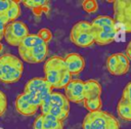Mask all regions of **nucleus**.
<instances>
[{
    "mask_svg": "<svg viewBox=\"0 0 131 129\" xmlns=\"http://www.w3.org/2000/svg\"><path fill=\"white\" fill-rule=\"evenodd\" d=\"M44 78L52 89H64L72 80V75L67 69L64 57L59 55H53L46 59L44 63Z\"/></svg>",
    "mask_w": 131,
    "mask_h": 129,
    "instance_id": "obj_1",
    "label": "nucleus"
},
{
    "mask_svg": "<svg viewBox=\"0 0 131 129\" xmlns=\"http://www.w3.org/2000/svg\"><path fill=\"white\" fill-rule=\"evenodd\" d=\"M90 23L94 32V43L103 46L115 41L118 33V26L112 16L98 15Z\"/></svg>",
    "mask_w": 131,
    "mask_h": 129,
    "instance_id": "obj_2",
    "label": "nucleus"
},
{
    "mask_svg": "<svg viewBox=\"0 0 131 129\" xmlns=\"http://www.w3.org/2000/svg\"><path fill=\"white\" fill-rule=\"evenodd\" d=\"M24 72L23 60L11 53H5L0 56V81L6 84L17 82Z\"/></svg>",
    "mask_w": 131,
    "mask_h": 129,
    "instance_id": "obj_3",
    "label": "nucleus"
},
{
    "mask_svg": "<svg viewBox=\"0 0 131 129\" xmlns=\"http://www.w3.org/2000/svg\"><path fill=\"white\" fill-rule=\"evenodd\" d=\"M52 91V87L45 78L35 77L33 79H30L26 83L23 94L31 104L39 109L43 99Z\"/></svg>",
    "mask_w": 131,
    "mask_h": 129,
    "instance_id": "obj_4",
    "label": "nucleus"
},
{
    "mask_svg": "<svg viewBox=\"0 0 131 129\" xmlns=\"http://www.w3.org/2000/svg\"><path fill=\"white\" fill-rule=\"evenodd\" d=\"M83 129H120L118 119L105 111L88 113L82 123Z\"/></svg>",
    "mask_w": 131,
    "mask_h": 129,
    "instance_id": "obj_5",
    "label": "nucleus"
},
{
    "mask_svg": "<svg viewBox=\"0 0 131 129\" xmlns=\"http://www.w3.org/2000/svg\"><path fill=\"white\" fill-rule=\"evenodd\" d=\"M70 40L78 47H89L94 44V32L91 23L88 20H79L71 29Z\"/></svg>",
    "mask_w": 131,
    "mask_h": 129,
    "instance_id": "obj_6",
    "label": "nucleus"
},
{
    "mask_svg": "<svg viewBox=\"0 0 131 129\" xmlns=\"http://www.w3.org/2000/svg\"><path fill=\"white\" fill-rule=\"evenodd\" d=\"M114 20L125 32L131 33V0H117L113 2Z\"/></svg>",
    "mask_w": 131,
    "mask_h": 129,
    "instance_id": "obj_7",
    "label": "nucleus"
},
{
    "mask_svg": "<svg viewBox=\"0 0 131 129\" xmlns=\"http://www.w3.org/2000/svg\"><path fill=\"white\" fill-rule=\"evenodd\" d=\"M28 26L21 20H13L6 25L4 30V39L11 46H17L29 35Z\"/></svg>",
    "mask_w": 131,
    "mask_h": 129,
    "instance_id": "obj_8",
    "label": "nucleus"
},
{
    "mask_svg": "<svg viewBox=\"0 0 131 129\" xmlns=\"http://www.w3.org/2000/svg\"><path fill=\"white\" fill-rule=\"evenodd\" d=\"M106 69L113 76H124L130 70V60L122 52L111 54L106 58Z\"/></svg>",
    "mask_w": 131,
    "mask_h": 129,
    "instance_id": "obj_9",
    "label": "nucleus"
},
{
    "mask_svg": "<svg viewBox=\"0 0 131 129\" xmlns=\"http://www.w3.org/2000/svg\"><path fill=\"white\" fill-rule=\"evenodd\" d=\"M17 48H18L19 58L23 61L29 63H39L41 61H44L48 55L47 43H43L30 48H23V47H17Z\"/></svg>",
    "mask_w": 131,
    "mask_h": 129,
    "instance_id": "obj_10",
    "label": "nucleus"
},
{
    "mask_svg": "<svg viewBox=\"0 0 131 129\" xmlns=\"http://www.w3.org/2000/svg\"><path fill=\"white\" fill-rule=\"evenodd\" d=\"M63 94L70 102L83 103V101L85 100L84 81L81 79H72L66 86Z\"/></svg>",
    "mask_w": 131,
    "mask_h": 129,
    "instance_id": "obj_11",
    "label": "nucleus"
},
{
    "mask_svg": "<svg viewBox=\"0 0 131 129\" xmlns=\"http://www.w3.org/2000/svg\"><path fill=\"white\" fill-rule=\"evenodd\" d=\"M64 61H66L67 69L71 75L80 74L84 70L85 64H86L84 57L81 54L76 53V52L67 54L64 57Z\"/></svg>",
    "mask_w": 131,
    "mask_h": 129,
    "instance_id": "obj_12",
    "label": "nucleus"
},
{
    "mask_svg": "<svg viewBox=\"0 0 131 129\" xmlns=\"http://www.w3.org/2000/svg\"><path fill=\"white\" fill-rule=\"evenodd\" d=\"M15 110L23 116H34L37 111L39 110L38 107L34 106L33 104H31L27 98L25 97V95L23 93L18 94L15 98Z\"/></svg>",
    "mask_w": 131,
    "mask_h": 129,
    "instance_id": "obj_13",
    "label": "nucleus"
},
{
    "mask_svg": "<svg viewBox=\"0 0 131 129\" xmlns=\"http://www.w3.org/2000/svg\"><path fill=\"white\" fill-rule=\"evenodd\" d=\"M102 92V87L100 83L95 79H88L84 81V94L85 99L100 97Z\"/></svg>",
    "mask_w": 131,
    "mask_h": 129,
    "instance_id": "obj_14",
    "label": "nucleus"
},
{
    "mask_svg": "<svg viewBox=\"0 0 131 129\" xmlns=\"http://www.w3.org/2000/svg\"><path fill=\"white\" fill-rule=\"evenodd\" d=\"M49 101L50 106H58L70 112V101L63 93L58 91H52L49 94Z\"/></svg>",
    "mask_w": 131,
    "mask_h": 129,
    "instance_id": "obj_15",
    "label": "nucleus"
},
{
    "mask_svg": "<svg viewBox=\"0 0 131 129\" xmlns=\"http://www.w3.org/2000/svg\"><path fill=\"white\" fill-rule=\"evenodd\" d=\"M23 4L32 9L33 12L36 14V15H40L43 11L47 12L49 10V7H48V2L43 0V1H40V0H27V1H23Z\"/></svg>",
    "mask_w": 131,
    "mask_h": 129,
    "instance_id": "obj_16",
    "label": "nucleus"
},
{
    "mask_svg": "<svg viewBox=\"0 0 131 129\" xmlns=\"http://www.w3.org/2000/svg\"><path fill=\"white\" fill-rule=\"evenodd\" d=\"M117 113L121 119L131 121V103L121 97L117 104Z\"/></svg>",
    "mask_w": 131,
    "mask_h": 129,
    "instance_id": "obj_17",
    "label": "nucleus"
},
{
    "mask_svg": "<svg viewBox=\"0 0 131 129\" xmlns=\"http://www.w3.org/2000/svg\"><path fill=\"white\" fill-rule=\"evenodd\" d=\"M43 116V129H63L62 122L50 114Z\"/></svg>",
    "mask_w": 131,
    "mask_h": 129,
    "instance_id": "obj_18",
    "label": "nucleus"
},
{
    "mask_svg": "<svg viewBox=\"0 0 131 129\" xmlns=\"http://www.w3.org/2000/svg\"><path fill=\"white\" fill-rule=\"evenodd\" d=\"M5 17L7 18L8 23L16 20V18L20 15V6H19V2L17 1H11L10 2V6L7 9V11L5 12Z\"/></svg>",
    "mask_w": 131,
    "mask_h": 129,
    "instance_id": "obj_19",
    "label": "nucleus"
},
{
    "mask_svg": "<svg viewBox=\"0 0 131 129\" xmlns=\"http://www.w3.org/2000/svg\"><path fill=\"white\" fill-rule=\"evenodd\" d=\"M82 104H83L84 107L88 111V113H93V112L101 111V107H102V100H101V97L89 98V99H85Z\"/></svg>",
    "mask_w": 131,
    "mask_h": 129,
    "instance_id": "obj_20",
    "label": "nucleus"
},
{
    "mask_svg": "<svg viewBox=\"0 0 131 129\" xmlns=\"http://www.w3.org/2000/svg\"><path fill=\"white\" fill-rule=\"evenodd\" d=\"M82 8L87 13H94L98 9V3L94 0H85L82 2Z\"/></svg>",
    "mask_w": 131,
    "mask_h": 129,
    "instance_id": "obj_21",
    "label": "nucleus"
},
{
    "mask_svg": "<svg viewBox=\"0 0 131 129\" xmlns=\"http://www.w3.org/2000/svg\"><path fill=\"white\" fill-rule=\"evenodd\" d=\"M37 35L44 41V42H46L47 44L51 41V39H52V33H51V31L49 30V29H46V28H43V29H41V30H39V32L37 33Z\"/></svg>",
    "mask_w": 131,
    "mask_h": 129,
    "instance_id": "obj_22",
    "label": "nucleus"
},
{
    "mask_svg": "<svg viewBox=\"0 0 131 129\" xmlns=\"http://www.w3.org/2000/svg\"><path fill=\"white\" fill-rule=\"evenodd\" d=\"M7 109V98L5 93L0 89V117L3 116Z\"/></svg>",
    "mask_w": 131,
    "mask_h": 129,
    "instance_id": "obj_23",
    "label": "nucleus"
},
{
    "mask_svg": "<svg viewBox=\"0 0 131 129\" xmlns=\"http://www.w3.org/2000/svg\"><path fill=\"white\" fill-rule=\"evenodd\" d=\"M122 98H124L125 100H127L128 102L131 103V81L128 82L126 84V86L123 89V93H122Z\"/></svg>",
    "mask_w": 131,
    "mask_h": 129,
    "instance_id": "obj_24",
    "label": "nucleus"
},
{
    "mask_svg": "<svg viewBox=\"0 0 131 129\" xmlns=\"http://www.w3.org/2000/svg\"><path fill=\"white\" fill-rule=\"evenodd\" d=\"M7 24H8V20L5 17V15H0V41L4 38V30Z\"/></svg>",
    "mask_w": 131,
    "mask_h": 129,
    "instance_id": "obj_25",
    "label": "nucleus"
},
{
    "mask_svg": "<svg viewBox=\"0 0 131 129\" xmlns=\"http://www.w3.org/2000/svg\"><path fill=\"white\" fill-rule=\"evenodd\" d=\"M33 129H43V116L40 114L35 118L33 123Z\"/></svg>",
    "mask_w": 131,
    "mask_h": 129,
    "instance_id": "obj_26",
    "label": "nucleus"
},
{
    "mask_svg": "<svg viewBox=\"0 0 131 129\" xmlns=\"http://www.w3.org/2000/svg\"><path fill=\"white\" fill-rule=\"evenodd\" d=\"M10 2L11 1H6V0L1 1L0 0V15H4L5 14V12L7 11V9L10 6Z\"/></svg>",
    "mask_w": 131,
    "mask_h": 129,
    "instance_id": "obj_27",
    "label": "nucleus"
},
{
    "mask_svg": "<svg viewBox=\"0 0 131 129\" xmlns=\"http://www.w3.org/2000/svg\"><path fill=\"white\" fill-rule=\"evenodd\" d=\"M125 54H126V56L129 58V60L131 61V40L128 42V44H127V46H126Z\"/></svg>",
    "mask_w": 131,
    "mask_h": 129,
    "instance_id": "obj_28",
    "label": "nucleus"
}]
</instances>
